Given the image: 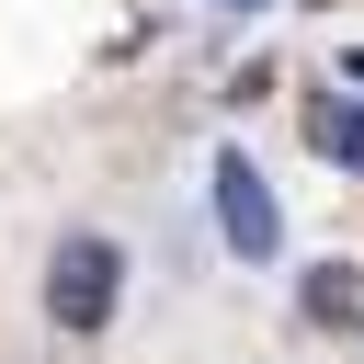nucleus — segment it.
I'll list each match as a JSON object with an SVG mask.
<instances>
[{"label": "nucleus", "instance_id": "nucleus-1", "mask_svg": "<svg viewBox=\"0 0 364 364\" xmlns=\"http://www.w3.org/2000/svg\"><path fill=\"white\" fill-rule=\"evenodd\" d=\"M114 307H125V250L114 239H57V262H46V318L57 330H114Z\"/></svg>", "mask_w": 364, "mask_h": 364}, {"label": "nucleus", "instance_id": "nucleus-2", "mask_svg": "<svg viewBox=\"0 0 364 364\" xmlns=\"http://www.w3.org/2000/svg\"><path fill=\"white\" fill-rule=\"evenodd\" d=\"M216 216H228V250L239 262H273V193H262V171L228 148L216 159Z\"/></svg>", "mask_w": 364, "mask_h": 364}, {"label": "nucleus", "instance_id": "nucleus-3", "mask_svg": "<svg viewBox=\"0 0 364 364\" xmlns=\"http://www.w3.org/2000/svg\"><path fill=\"white\" fill-rule=\"evenodd\" d=\"M307 136H318L341 171H364V102H318V114H307Z\"/></svg>", "mask_w": 364, "mask_h": 364}, {"label": "nucleus", "instance_id": "nucleus-4", "mask_svg": "<svg viewBox=\"0 0 364 364\" xmlns=\"http://www.w3.org/2000/svg\"><path fill=\"white\" fill-rule=\"evenodd\" d=\"M341 80H353V91H364V46H353V57H341Z\"/></svg>", "mask_w": 364, "mask_h": 364}]
</instances>
